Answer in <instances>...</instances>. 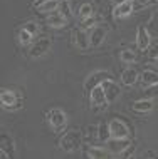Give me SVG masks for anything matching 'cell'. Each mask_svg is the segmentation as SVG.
I'll return each mask as SVG.
<instances>
[{"label":"cell","instance_id":"cell-1","mask_svg":"<svg viewBox=\"0 0 158 159\" xmlns=\"http://www.w3.org/2000/svg\"><path fill=\"white\" fill-rule=\"evenodd\" d=\"M81 144H83V134H81L79 131H67L66 134L61 137V141H59L61 149L62 151H67V152L79 149Z\"/></svg>","mask_w":158,"mask_h":159},{"label":"cell","instance_id":"cell-2","mask_svg":"<svg viewBox=\"0 0 158 159\" xmlns=\"http://www.w3.org/2000/svg\"><path fill=\"white\" fill-rule=\"evenodd\" d=\"M104 144H106V149L109 151V154H113V156H121L130 146H133L130 137H109Z\"/></svg>","mask_w":158,"mask_h":159},{"label":"cell","instance_id":"cell-3","mask_svg":"<svg viewBox=\"0 0 158 159\" xmlns=\"http://www.w3.org/2000/svg\"><path fill=\"white\" fill-rule=\"evenodd\" d=\"M47 121L55 132H61L67 124V116L62 112V109H50L47 112Z\"/></svg>","mask_w":158,"mask_h":159},{"label":"cell","instance_id":"cell-4","mask_svg":"<svg viewBox=\"0 0 158 159\" xmlns=\"http://www.w3.org/2000/svg\"><path fill=\"white\" fill-rule=\"evenodd\" d=\"M109 32V27L106 24H96L94 27L89 30V42H91V47H98L103 44V40L106 39Z\"/></svg>","mask_w":158,"mask_h":159},{"label":"cell","instance_id":"cell-5","mask_svg":"<svg viewBox=\"0 0 158 159\" xmlns=\"http://www.w3.org/2000/svg\"><path fill=\"white\" fill-rule=\"evenodd\" d=\"M0 101H2V106L7 111H15L22 106V101H20L19 94H15L14 91H7V89H3L2 94H0Z\"/></svg>","mask_w":158,"mask_h":159},{"label":"cell","instance_id":"cell-6","mask_svg":"<svg viewBox=\"0 0 158 159\" xmlns=\"http://www.w3.org/2000/svg\"><path fill=\"white\" fill-rule=\"evenodd\" d=\"M89 101H91V106L98 107V109H103L109 104L108 99H106V94H104V89L103 85H96L94 89H93L91 92H89Z\"/></svg>","mask_w":158,"mask_h":159},{"label":"cell","instance_id":"cell-7","mask_svg":"<svg viewBox=\"0 0 158 159\" xmlns=\"http://www.w3.org/2000/svg\"><path fill=\"white\" fill-rule=\"evenodd\" d=\"M109 124V134L111 137H130V127L126 126V122L119 121V119H111Z\"/></svg>","mask_w":158,"mask_h":159},{"label":"cell","instance_id":"cell-8","mask_svg":"<svg viewBox=\"0 0 158 159\" xmlns=\"http://www.w3.org/2000/svg\"><path fill=\"white\" fill-rule=\"evenodd\" d=\"M108 79H111V75L108 74V72H104V70H96V72H93V74L86 79V82H84V89H86L88 92H91L93 89L96 87V85H99L103 80H108Z\"/></svg>","mask_w":158,"mask_h":159},{"label":"cell","instance_id":"cell-9","mask_svg":"<svg viewBox=\"0 0 158 159\" xmlns=\"http://www.w3.org/2000/svg\"><path fill=\"white\" fill-rule=\"evenodd\" d=\"M101 85H103V89H104V94H106L108 102H114L119 96H121V89H119V85L116 82H113V79L103 80Z\"/></svg>","mask_w":158,"mask_h":159},{"label":"cell","instance_id":"cell-10","mask_svg":"<svg viewBox=\"0 0 158 159\" xmlns=\"http://www.w3.org/2000/svg\"><path fill=\"white\" fill-rule=\"evenodd\" d=\"M151 44V35L146 30L145 25H140L138 30H136V45L140 50H148V47Z\"/></svg>","mask_w":158,"mask_h":159},{"label":"cell","instance_id":"cell-11","mask_svg":"<svg viewBox=\"0 0 158 159\" xmlns=\"http://www.w3.org/2000/svg\"><path fill=\"white\" fill-rule=\"evenodd\" d=\"M49 49H50V40L49 39H39V40L34 42V45L31 47L29 55H31L32 59H37V57H41V55H44Z\"/></svg>","mask_w":158,"mask_h":159},{"label":"cell","instance_id":"cell-12","mask_svg":"<svg viewBox=\"0 0 158 159\" xmlns=\"http://www.w3.org/2000/svg\"><path fill=\"white\" fill-rule=\"evenodd\" d=\"M135 10V7H133V2L131 0H125V2H121V3H118L116 7H114V10H113V15H114V19H126L128 15H131V12Z\"/></svg>","mask_w":158,"mask_h":159},{"label":"cell","instance_id":"cell-13","mask_svg":"<svg viewBox=\"0 0 158 159\" xmlns=\"http://www.w3.org/2000/svg\"><path fill=\"white\" fill-rule=\"evenodd\" d=\"M74 42H76V47L81 50H88L91 47V42H89V32L86 29H78L74 32Z\"/></svg>","mask_w":158,"mask_h":159},{"label":"cell","instance_id":"cell-14","mask_svg":"<svg viewBox=\"0 0 158 159\" xmlns=\"http://www.w3.org/2000/svg\"><path fill=\"white\" fill-rule=\"evenodd\" d=\"M138 79H140V74H138V70H136L135 67L125 69L123 74H121V82L125 85H135L136 82H138Z\"/></svg>","mask_w":158,"mask_h":159},{"label":"cell","instance_id":"cell-15","mask_svg":"<svg viewBox=\"0 0 158 159\" xmlns=\"http://www.w3.org/2000/svg\"><path fill=\"white\" fill-rule=\"evenodd\" d=\"M131 109L136 111V112H150L153 109V101L151 99H140V101H135L131 104Z\"/></svg>","mask_w":158,"mask_h":159},{"label":"cell","instance_id":"cell-16","mask_svg":"<svg viewBox=\"0 0 158 159\" xmlns=\"http://www.w3.org/2000/svg\"><path fill=\"white\" fill-rule=\"evenodd\" d=\"M45 24H47L49 27H52V29H61V27H64V25L67 24V19L64 15H61L59 12H55V14H52L50 17H47Z\"/></svg>","mask_w":158,"mask_h":159},{"label":"cell","instance_id":"cell-17","mask_svg":"<svg viewBox=\"0 0 158 159\" xmlns=\"http://www.w3.org/2000/svg\"><path fill=\"white\" fill-rule=\"evenodd\" d=\"M140 82H141L143 89L148 87V85H153L158 82V74L153 70H143L141 75H140Z\"/></svg>","mask_w":158,"mask_h":159},{"label":"cell","instance_id":"cell-18","mask_svg":"<svg viewBox=\"0 0 158 159\" xmlns=\"http://www.w3.org/2000/svg\"><path fill=\"white\" fill-rule=\"evenodd\" d=\"M0 149L10 154V157L14 156V151H15V144H14V139H12L8 134H2L0 136Z\"/></svg>","mask_w":158,"mask_h":159},{"label":"cell","instance_id":"cell-19","mask_svg":"<svg viewBox=\"0 0 158 159\" xmlns=\"http://www.w3.org/2000/svg\"><path fill=\"white\" fill-rule=\"evenodd\" d=\"M86 156L91 157V159H106V157H109V151L108 149H103V148H94V146H91V148H88Z\"/></svg>","mask_w":158,"mask_h":159},{"label":"cell","instance_id":"cell-20","mask_svg":"<svg viewBox=\"0 0 158 159\" xmlns=\"http://www.w3.org/2000/svg\"><path fill=\"white\" fill-rule=\"evenodd\" d=\"M59 2H61V0H49V2L42 3V5L36 7V8H37L39 12H44V14H47V12H54V10H57Z\"/></svg>","mask_w":158,"mask_h":159},{"label":"cell","instance_id":"cell-21","mask_svg":"<svg viewBox=\"0 0 158 159\" xmlns=\"http://www.w3.org/2000/svg\"><path fill=\"white\" fill-rule=\"evenodd\" d=\"M57 12L61 15H64L67 19V17L72 15V8H71V2L69 0H61L59 2V7H57Z\"/></svg>","mask_w":158,"mask_h":159},{"label":"cell","instance_id":"cell-22","mask_svg":"<svg viewBox=\"0 0 158 159\" xmlns=\"http://www.w3.org/2000/svg\"><path fill=\"white\" fill-rule=\"evenodd\" d=\"M109 137H111V134H109V124L101 122V124H99V132H98V141L106 143Z\"/></svg>","mask_w":158,"mask_h":159},{"label":"cell","instance_id":"cell-23","mask_svg":"<svg viewBox=\"0 0 158 159\" xmlns=\"http://www.w3.org/2000/svg\"><path fill=\"white\" fill-rule=\"evenodd\" d=\"M146 30L150 32V35H155L158 39V12H155L151 17V20L146 25Z\"/></svg>","mask_w":158,"mask_h":159},{"label":"cell","instance_id":"cell-24","mask_svg":"<svg viewBox=\"0 0 158 159\" xmlns=\"http://www.w3.org/2000/svg\"><path fill=\"white\" fill-rule=\"evenodd\" d=\"M143 96L145 99H158V82L156 84H153V85H148V87H145V91H143Z\"/></svg>","mask_w":158,"mask_h":159},{"label":"cell","instance_id":"cell-25","mask_svg":"<svg viewBox=\"0 0 158 159\" xmlns=\"http://www.w3.org/2000/svg\"><path fill=\"white\" fill-rule=\"evenodd\" d=\"M32 39H34V35H32L31 32H27L25 29H22V30L19 32V42L22 45H29L32 42Z\"/></svg>","mask_w":158,"mask_h":159},{"label":"cell","instance_id":"cell-26","mask_svg":"<svg viewBox=\"0 0 158 159\" xmlns=\"http://www.w3.org/2000/svg\"><path fill=\"white\" fill-rule=\"evenodd\" d=\"M119 57H121V61L126 62V64H133L136 61V54L133 50H123V52L119 54Z\"/></svg>","mask_w":158,"mask_h":159},{"label":"cell","instance_id":"cell-27","mask_svg":"<svg viewBox=\"0 0 158 159\" xmlns=\"http://www.w3.org/2000/svg\"><path fill=\"white\" fill-rule=\"evenodd\" d=\"M98 132H99V126H88L86 127V139L88 141L98 139Z\"/></svg>","mask_w":158,"mask_h":159},{"label":"cell","instance_id":"cell-28","mask_svg":"<svg viewBox=\"0 0 158 159\" xmlns=\"http://www.w3.org/2000/svg\"><path fill=\"white\" fill-rule=\"evenodd\" d=\"M89 15H93V7H91V3H84V5H81L79 8V19L83 20V19H88Z\"/></svg>","mask_w":158,"mask_h":159},{"label":"cell","instance_id":"cell-29","mask_svg":"<svg viewBox=\"0 0 158 159\" xmlns=\"http://www.w3.org/2000/svg\"><path fill=\"white\" fill-rule=\"evenodd\" d=\"M98 22V17L96 15H89L88 19H83L81 20V27L83 29H93Z\"/></svg>","mask_w":158,"mask_h":159},{"label":"cell","instance_id":"cell-30","mask_svg":"<svg viewBox=\"0 0 158 159\" xmlns=\"http://www.w3.org/2000/svg\"><path fill=\"white\" fill-rule=\"evenodd\" d=\"M158 3V0H133V7L135 8H143V7H150Z\"/></svg>","mask_w":158,"mask_h":159},{"label":"cell","instance_id":"cell-31","mask_svg":"<svg viewBox=\"0 0 158 159\" xmlns=\"http://www.w3.org/2000/svg\"><path fill=\"white\" fill-rule=\"evenodd\" d=\"M148 55H150V59H153V61H156L158 59V39L153 44H150V47H148Z\"/></svg>","mask_w":158,"mask_h":159},{"label":"cell","instance_id":"cell-32","mask_svg":"<svg viewBox=\"0 0 158 159\" xmlns=\"http://www.w3.org/2000/svg\"><path fill=\"white\" fill-rule=\"evenodd\" d=\"M22 29H25L27 32H31L34 37H36V35H37V32H39V25H37L36 22H27Z\"/></svg>","mask_w":158,"mask_h":159},{"label":"cell","instance_id":"cell-33","mask_svg":"<svg viewBox=\"0 0 158 159\" xmlns=\"http://www.w3.org/2000/svg\"><path fill=\"white\" fill-rule=\"evenodd\" d=\"M141 157H143V159H155V157H158V154H156L155 151H151V149H148V151H145V152L141 154Z\"/></svg>","mask_w":158,"mask_h":159},{"label":"cell","instance_id":"cell-34","mask_svg":"<svg viewBox=\"0 0 158 159\" xmlns=\"http://www.w3.org/2000/svg\"><path fill=\"white\" fill-rule=\"evenodd\" d=\"M45 2H49V0H34V7H39V5H42V3H45Z\"/></svg>","mask_w":158,"mask_h":159},{"label":"cell","instance_id":"cell-35","mask_svg":"<svg viewBox=\"0 0 158 159\" xmlns=\"http://www.w3.org/2000/svg\"><path fill=\"white\" fill-rule=\"evenodd\" d=\"M113 2H116V5H118V3H121V2H125V0H113Z\"/></svg>","mask_w":158,"mask_h":159},{"label":"cell","instance_id":"cell-36","mask_svg":"<svg viewBox=\"0 0 158 159\" xmlns=\"http://www.w3.org/2000/svg\"><path fill=\"white\" fill-rule=\"evenodd\" d=\"M156 62H158V59H156Z\"/></svg>","mask_w":158,"mask_h":159}]
</instances>
